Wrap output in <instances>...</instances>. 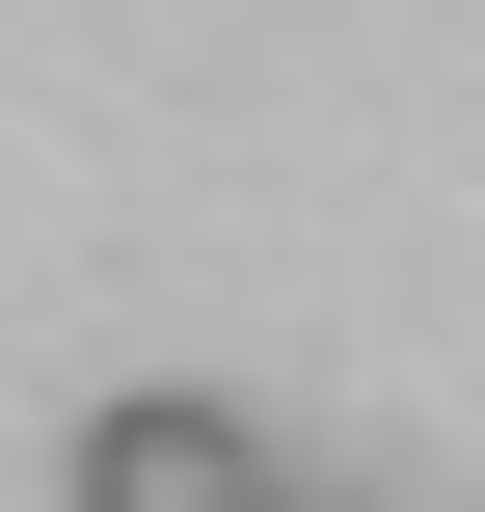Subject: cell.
Wrapping results in <instances>:
<instances>
[{"instance_id":"6da1fadb","label":"cell","mask_w":485,"mask_h":512,"mask_svg":"<svg viewBox=\"0 0 485 512\" xmlns=\"http://www.w3.org/2000/svg\"><path fill=\"white\" fill-rule=\"evenodd\" d=\"M81 512H297V486H270L243 405H108L81 432Z\"/></svg>"}]
</instances>
